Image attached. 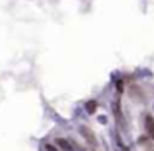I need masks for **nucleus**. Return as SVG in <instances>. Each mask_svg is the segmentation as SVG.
<instances>
[{"instance_id":"nucleus-4","label":"nucleus","mask_w":154,"mask_h":151,"mask_svg":"<svg viewBox=\"0 0 154 151\" xmlns=\"http://www.w3.org/2000/svg\"><path fill=\"white\" fill-rule=\"evenodd\" d=\"M96 101H88L86 103V111L88 113H94V111H96Z\"/></svg>"},{"instance_id":"nucleus-1","label":"nucleus","mask_w":154,"mask_h":151,"mask_svg":"<svg viewBox=\"0 0 154 151\" xmlns=\"http://www.w3.org/2000/svg\"><path fill=\"white\" fill-rule=\"evenodd\" d=\"M80 133H81V136L88 141V145H90V146H96L98 145L96 136H94V133H93L88 126H80Z\"/></svg>"},{"instance_id":"nucleus-5","label":"nucleus","mask_w":154,"mask_h":151,"mask_svg":"<svg viewBox=\"0 0 154 151\" xmlns=\"http://www.w3.org/2000/svg\"><path fill=\"white\" fill-rule=\"evenodd\" d=\"M46 151H57V150H55L51 145H46Z\"/></svg>"},{"instance_id":"nucleus-2","label":"nucleus","mask_w":154,"mask_h":151,"mask_svg":"<svg viewBox=\"0 0 154 151\" xmlns=\"http://www.w3.org/2000/svg\"><path fill=\"white\" fill-rule=\"evenodd\" d=\"M144 128H146V133L154 140V118L153 116H149V115L146 116V120H144Z\"/></svg>"},{"instance_id":"nucleus-3","label":"nucleus","mask_w":154,"mask_h":151,"mask_svg":"<svg viewBox=\"0 0 154 151\" xmlns=\"http://www.w3.org/2000/svg\"><path fill=\"white\" fill-rule=\"evenodd\" d=\"M55 143H57V145L60 146V148H62L63 151H75V148H73V146H71V143H70V141H68V140H63V138H58V140L55 141Z\"/></svg>"}]
</instances>
